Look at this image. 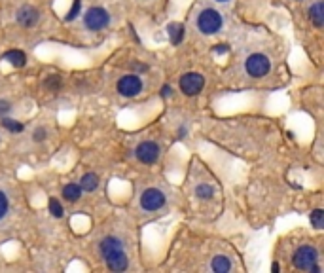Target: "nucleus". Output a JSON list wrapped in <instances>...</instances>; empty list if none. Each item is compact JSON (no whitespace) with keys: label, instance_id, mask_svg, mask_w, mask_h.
<instances>
[{"label":"nucleus","instance_id":"f257e3e1","mask_svg":"<svg viewBox=\"0 0 324 273\" xmlns=\"http://www.w3.org/2000/svg\"><path fill=\"white\" fill-rule=\"evenodd\" d=\"M222 15L216 12V10H203L199 15H197V29L203 32V34H215L222 29Z\"/></svg>","mask_w":324,"mask_h":273},{"label":"nucleus","instance_id":"f03ea898","mask_svg":"<svg viewBox=\"0 0 324 273\" xmlns=\"http://www.w3.org/2000/svg\"><path fill=\"white\" fill-rule=\"evenodd\" d=\"M271 68V61L263 55V53H252L248 55V59L245 61V70L248 72V76L252 78H262L269 72Z\"/></svg>","mask_w":324,"mask_h":273},{"label":"nucleus","instance_id":"7ed1b4c3","mask_svg":"<svg viewBox=\"0 0 324 273\" xmlns=\"http://www.w3.org/2000/svg\"><path fill=\"white\" fill-rule=\"evenodd\" d=\"M317 258H319V254H317V249H315V247L303 245V247H300V249L294 252L292 264H294L298 270H302V272H309V270L317 264Z\"/></svg>","mask_w":324,"mask_h":273},{"label":"nucleus","instance_id":"20e7f679","mask_svg":"<svg viewBox=\"0 0 324 273\" xmlns=\"http://www.w3.org/2000/svg\"><path fill=\"white\" fill-rule=\"evenodd\" d=\"M84 23L89 30H101L105 29L108 23H110V15L105 8H99V6H93L89 8L84 15Z\"/></svg>","mask_w":324,"mask_h":273},{"label":"nucleus","instance_id":"39448f33","mask_svg":"<svg viewBox=\"0 0 324 273\" xmlns=\"http://www.w3.org/2000/svg\"><path fill=\"white\" fill-rule=\"evenodd\" d=\"M203 86H205V78L201 74H197V72H186L180 78V91L184 95L194 97V95H197L199 91L203 90Z\"/></svg>","mask_w":324,"mask_h":273},{"label":"nucleus","instance_id":"423d86ee","mask_svg":"<svg viewBox=\"0 0 324 273\" xmlns=\"http://www.w3.org/2000/svg\"><path fill=\"white\" fill-rule=\"evenodd\" d=\"M165 205V194L157 188H148L140 196V207L144 211H157Z\"/></svg>","mask_w":324,"mask_h":273},{"label":"nucleus","instance_id":"0eeeda50","mask_svg":"<svg viewBox=\"0 0 324 273\" xmlns=\"http://www.w3.org/2000/svg\"><path fill=\"white\" fill-rule=\"evenodd\" d=\"M118 91L123 95V97H137L140 91H142V80L135 74H127L123 78H120L118 82Z\"/></svg>","mask_w":324,"mask_h":273},{"label":"nucleus","instance_id":"6e6552de","mask_svg":"<svg viewBox=\"0 0 324 273\" xmlns=\"http://www.w3.org/2000/svg\"><path fill=\"white\" fill-rule=\"evenodd\" d=\"M135 156L139 161L142 163H154L155 159L159 158V146L152 140H146V142H140L135 150Z\"/></svg>","mask_w":324,"mask_h":273},{"label":"nucleus","instance_id":"1a4fd4ad","mask_svg":"<svg viewBox=\"0 0 324 273\" xmlns=\"http://www.w3.org/2000/svg\"><path fill=\"white\" fill-rule=\"evenodd\" d=\"M15 19L19 25L23 27H34L38 19H40V14H38V10H34V8H31V6H23L17 10V15H15Z\"/></svg>","mask_w":324,"mask_h":273},{"label":"nucleus","instance_id":"9d476101","mask_svg":"<svg viewBox=\"0 0 324 273\" xmlns=\"http://www.w3.org/2000/svg\"><path fill=\"white\" fill-rule=\"evenodd\" d=\"M105 260H107L108 270H112V272H125L127 266H129V260H127V256L123 254V250L110 254V256H107Z\"/></svg>","mask_w":324,"mask_h":273},{"label":"nucleus","instance_id":"9b49d317","mask_svg":"<svg viewBox=\"0 0 324 273\" xmlns=\"http://www.w3.org/2000/svg\"><path fill=\"white\" fill-rule=\"evenodd\" d=\"M2 59L4 61H8L12 67H25V63H27V55L23 53L21 49H10V51H6L4 55H2Z\"/></svg>","mask_w":324,"mask_h":273},{"label":"nucleus","instance_id":"f8f14e48","mask_svg":"<svg viewBox=\"0 0 324 273\" xmlns=\"http://www.w3.org/2000/svg\"><path fill=\"white\" fill-rule=\"evenodd\" d=\"M120 250H123V247H122V241L118 237H107V239H103V243H101V254L105 258L110 256V254H114V252H120Z\"/></svg>","mask_w":324,"mask_h":273},{"label":"nucleus","instance_id":"ddd939ff","mask_svg":"<svg viewBox=\"0 0 324 273\" xmlns=\"http://www.w3.org/2000/svg\"><path fill=\"white\" fill-rule=\"evenodd\" d=\"M309 19L313 21L315 27H323L324 25V4L323 2H317V4H313L311 8H309Z\"/></svg>","mask_w":324,"mask_h":273},{"label":"nucleus","instance_id":"4468645a","mask_svg":"<svg viewBox=\"0 0 324 273\" xmlns=\"http://www.w3.org/2000/svg\"><path fill=\"white\" fill-rule=\"evenodd\" d=\"M211 270L215 273H226L231 270V262L226 256H215L213 264H211Z\"/></svg>","mask_w":324,"mask_h":273},{"label":"nucleus","instance_id":"2eb2a0df","mask_svg":"<svg viewBox=\"0 0 324 273\" xmlns=\"http://www.w3.org/2000/svg\"><path fill=\"white\" fill-rule=\"evenodd\" d=\"M84 192H93V190H97V186H99V177L95 175V173H87L82 177V181L78 184Z\"/></svg>","mask_w":324,"mask_h":273},{"label":"nucleus","instance_id":"dca6fc26","mask_svg":"<svg viewBox=\"0 0 324 273\" xmlns=\"http://www.w3.org/2000/svg\"><path fill=\"white\" fill-rule=\"evenodd\" d=\"M167 30H169V40H171L174 46L182 42V38H184V27H182L180 23H171V25L167 27Z\"/></svg>","mask_w":324,"mask_h":273},{"label":"nucleus","instance_id":"f3484780","mask_svg":"<svg viewBox=\"0 0 324 273\" xmlns=\"http://www.w3.org/2000/svg\"><path fill=\"white\" fill-rule=\"evenodd\" d=\"M82 196V188L78 184H66L63 188V197L66 201H78Z\"/></svg>","mask_w":324,"mask_h":273},{"label":"nucleus","instance_id":"a211bd4d","mask_svg":"<svg viewBox=\"0 0 324 273\" xmlns=\"http://www.w3.org/2000/svg\"><path fill=\"white\" fill-rule=\"evenodd\" d=\"M2 127L8 129V131H12V133H21L23 129H25V125H23L21 121H15V120L6 118V116H2Z\"/></svg>","mask_w":324,"mask_h":273},{"label":"nucleus","instance_id":"6ab92c4d","mask_svg":"<svg viewBox=\"0 0 324 273\" xmlns=\"http://www.w3.org/2000/svg\"><path fill=\"white\" fill-rule=\"evenodd\" d=\"M195 196L201 197V199H211V197L215 196V188L209 186V184H199V186L195 188Z\"/></svg>","mask_w":324,"mask_h":273},{"label":"nucleus","instance_id":"aec40b11","mask_svg":"<svg viewBox=\"0 0 324 273\" xmlns=\"http://www.w3.org/2000/svg\"><path fill=\"white\" fill-rule=\"evenodd\" d=\"M311 224L315 229H323L324 228V211L323 209H315L311 212Z\"/></svg>","mask_w":324,"mask_h":273},{"label":"nucleus","instance_id":"412c9836","mask_svg":"<svg viewBox=\"0 0 324 273\" xmlns=\"http://www.w3.org/2000/svg\"><path fill=\"white\" fill-rule=\"evenodd\" d=\"M49 212H51L55 218H61V216H63V207H61V203H59L55 197L49 199Z\"/></svg>","mask_w":324,"mask_h":273},{"label":"nucleus","instance_id":"4be33fe9","mask_svg":"<svg viewBox=\"0 0 324 273\" xmlns=\"http://www.w3.org/2000/svg\"><path fill=\"white\" fill-rule=\"evenodd\" d=\"M78 15H80V0H74V4H72V8H70V12L66 14V21H74Z\"/></svg>","mask_w":324,"mask_h":273},{"label":"nucleus","instance_id":"5701e85b","mask_svg":"<svg viewBox=\"0 0 324 273\" xmlns=\"http://www.w3.org/2000/svg\"><path fill=\"white\" fill-rule=\"evenodd\" d=\"M6 212H8V197L4 192H0V220L6 216Z\"/></svg>","mask_w":324,"mask_h":273},{"label":"nucleus","instance_id":"b1692460","mask_svg":"<svg viewBox=\"0 0 324 273\" xmlns=\"http://www.w3.org/2000/svg\"><path fill=\"white\" fill-rule=\"evenodd\" d=\"M32 138L38 140V142H42L44 138H46V129H44V127H38V129L32 133Z\"/></svg>","mask_w":324,"mask_h":273},{"label":"nucleus","instance_id":"393cba45","mask_svg":"<svg viewBox=\"0 0 324 273\" xmlns=\"http://www.w3.org/2000/svg\"><path fill=\"white\" fill-rule=\"evenodd\" d=\"M10 110H12V105L8 101H0V116H6Z\"/></svg>","mask_w":324,"mask_h":273},{"label":"nucleus","instance_id":"a878e982","mask_svg":"<svg viewBox=\"0 0 324 273\" xmlns=\"http://www.w3.org/2000/svg\"><path fill=\"white\" fill-rule=\"evenodd\" d=\"M173 93V90L169 88V86H163V90H161V97H169Z\"/></svg>","mask_w":324,"mask_h":273},{"label":"nucleus","instance_id":"bb28decb","mask_svg":"<svg viewBox=\"0 0 324 273\" xmlns=\"http://www.w3.org/2000/svg\"><path fill=\"white\" fill-rule=\"evenodd\" d=\"M215 51L216 53H224V51H228V47H216Z\"/></svg>","mask_w":324,"mask_h":273},{"label":"nucleus","instance_id":"cd10ccee","mask_svg":"<svg viewBox=\"0 0 324 273\" xmlns=\"http://www.w3.org/2000/svg\"><path fill=\"white\" fill-rule=\"evenodd\" d=\"M279 270H281L279 264H273V266H271V272H279Z\"/></svg>","mask_w":324,"mask_h":273},{"label":"nucleus","instance_id":"c85d7f7f","mask_svg":"<svg viewBox=\"0 0 324 273\" xmlns=\"http://www.w3.org/2000/svg\"><path fill=\"white\" fill-rule=\"evenodd\" d=\"M218 2H228V0H218Z\"/></svg>","mask_w":324,"mask_h":273}]
</instances>
